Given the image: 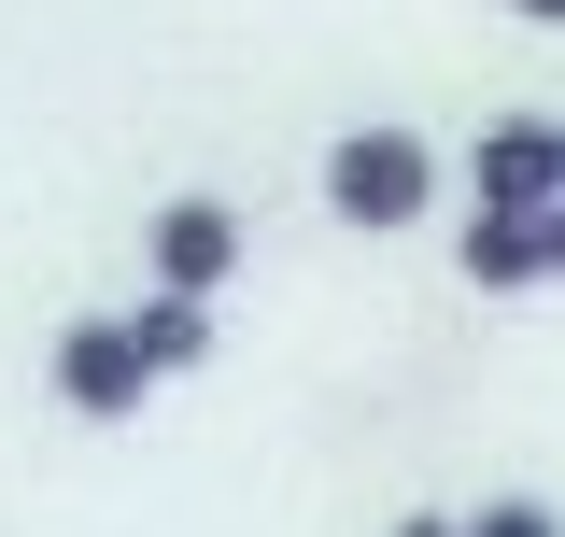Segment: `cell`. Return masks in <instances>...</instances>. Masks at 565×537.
<instances>
[{"label":"cell","mask_w":565,"mask_h":537,"mask_svg":"<svg viewBox=\"0 0 565 537\" xmlns=\"http://www.w3.org/2000/svg\"><path fill=\"white\" fill-rule=\"evenodd\" d=\"M537 268H552V283H565V199L537 212Z\"/></svg>","instance_id":"obj_9"},{"label":"cell","mask_w":565,"mask_h":537,"mask_svg":"<svg viewBox=\"0 0 565 537\" xmlns=\"http://www.w3.org/2000/svg\"><path fill=\"white\" fill-rule=\"evenodd\" d=\"M128 326H141V354H156V382H199L212 339H226V312H212V297H156V283H141Z\"/></svg>","instance_id":"obj_6"},{"label":"cell","mask_w":565,"mask_h":537,"mask_svg":"<svg viewBox=\"0 0 565 537\" xmlns=\"http://www.w3.org/2000/svg\"><path fill=\"white\" fill-rule=\"evenodd\" d=\"M438 185H452V156L424 128H396V114H367V128L326 141V212H340L353 241H396V227H424L438 212Z\"/></svg>","instance_id":"obj_1"},{"label":"cell","mask_w":565,"mask_h":537,"mask_svg":"<svg viewBox=\"0 0 565 537\" xmlns=\"http://www.w3.org/2000/svg\"><path fill=\"white\" fill-rule=\"evenodd\" d=\"M452 268L481 283V297H537L552 268H537V212H467L452 227Z\"/></svg>","instance_id":"obj_5"},{"label":"cell","mask_w":565,"mask_h":537,"mask_svg":"<svg viewBox=\"0 0 565 537\" xmlns=\"http://www.w3.org/2000/svg\"><path fill=\"white\" fill-rule=\"evenodd\" d=\"M43 382H57L71 424H141V397H156V354H141L128 312H71L57 354H43Z\"/></svg>","instance_id":"obj_3"},{"label":"cell","mask_w":565,"mask_h":537,"mask_svg":"<svg viewBox=\"0 0 565 537\" xmlns=\"http://www.w3.org/2000/svg\"><path fill=\"white\" fill-rule=\"evenodd\" d=\"M241 268H255L241 199H156V212H141V283H156V297H212V312H226Z\"/></svg>","instance_id":"obj_2"},{"label":"cell","mask_w":565,"mask_h":537,"mask_svg":"<svg viewBox=\"0 0 565 537\" xmlns=\"http://www.w3.org/2000/svg\"><path fill=\"white\" fill-rule=\"evenodd\" d=\"M382 537H467V509H396Z\"/></svg>","instance_id":"obj_8"},{"label":"cell","mask_w":565,"mask_h":537,"mask_svg":"<svg viewBox=\"0 0 565 537\" xmlns=\"http://www.w3.org/2000/svg\"><path fill=\"white\" fill-rule=\"evenodd\" d=\"M509 14H523V29H565V0H509Z\"/></svg>","instance_id":"obj_10"},{"label":"cell","mask_w":565,"mask_h":537,"mask_svg":"<svg viewBox=\"0 0 565 537\" xmlns=\"http://www.w3.org/2000/svg\"><path fill=\"white\" fill-rule=\"evenodd\" d=\"M467 537H565V509H552V495H481Z\"/></svg>","instance_id":"obj_7"},{"label":"cell","mask_w":565,"mask_h":537,"mask_svg":"<svg viewBox=\"0 0 565 537\" xmlns=\"http://www.w3.org/2000/svg\"><path fill=\"white\" fill-rule=\"evenodd\" d=\"M565 199V114H494L467 141V212H552Z\"/></svg>","instance_id":"obj_4"}]
</instances>
